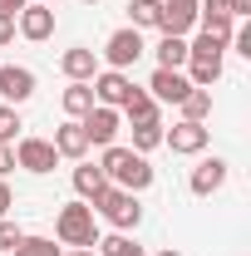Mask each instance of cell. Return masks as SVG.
Wrapping results in <instances>:
<instances>
[{"instance_id":"cell-18","label":"cell","mask_w":251,"mask_h":256,"mask_svg":"<svg viewBox=\"0 0 251 256\" xmlns=\"http://www.w3.org/2000/svg\"><path fill=\"white\" fill-rule=\"evenodd\" d=\"M60 104H64L69 118H84V114L94 108V89H89V84H69V89L60 94Z\"/></svg>"},{"instance_id":"cell-19","label":"cell","mask_w":251,"mask_h":256,"mask_svg":"<svg viewBox=\"0 0 251 256\" xmlns=\"http://www.w3.org/2000/svg\"><path fill=\"white\" fill-rule=\"evenodd\" d=\"M124 114L133 118V124H153V118H158V98L143 94V89H133V94L124 98Z\"/></svg>"},{"instance_id":"cell-23","label":"cell","mask_w":251,"mask_h":256,"mask_svg":"<svg viewBox=\"0 0 251 256\" xmlns=\"http://www.w3.org/2000/svg\"><path fill=\"white\" fill-rule=\"evenodd\" d=\"M98 246H104L98 256H143V246H138L128 232H114V236H108V242H98Z\"/></svg>"},{"instance_id":"cell-20","label":"cell","mask_w":251,"mask_h":256,"mask_svg":"<svg viewBox=\"0 0 251 256\" xmlns=\"http://www.w3.org/2000/svg\"><path fill=\"white\" fill-rule=\"evenodd\" d=\"M178 108H182V118H188V124H202V118L212 114V89H192Z\"/></svg>"},{"instance_id":"cell-21","label":"cell","mask_w":251,"mask_h":256,"mask_svg":"<svg viewBox=\"0 0 251 256\" xmlns=\"http://www.w3.org/2000/svg\"><path fill=\"white\" fill-rule=\"evenodd\" d=\"M128 15H133V30H153L158 15H162V0H133Z\"/></svg>"},{"instance_id":"cell-7","label":"cell","mask_w":251,"mask_h":256,"mask_svg":"<svg viewBox=\"0 0 251 256\" xmlns=\"http://www.w3.org/2000/svg\"><path fill=\"white\" fill-rule=\"evenodd\" d=\"M94 104H108V108H124V98L133 94V79H128L124 69H104V74H94Z\"/></svg>"},{"instance_id":"cell-35","label":"cell","mask_w":251,"mask_h":256,"mask_svg":"<svg viewBox=\"0 0 251 256\" xmlns=\"http://www.w3.org/2000/svg\"><path fill=\"white\" fill-rule=\"evenodd\" d=\"M84 5H98V0H84Z\"/></svg>"},{"instance_id":"cell-3","label":"cell","mask_w":251,"mask_h":256,"mask_svg":"<svg viewBox=\"0 0 251 256\" xmlns=\"http://www.w3.org/2000/svg\"><path fill=\"white\" fill-rule=\"evenodd\" d=\"M89 207H98V212H104L108 222L118 226V232L138 226V217H143V207H138V192H124V188H114V182H108V188L98 192V197L89 202Z\"/></svg>"},{"instance_id":"cell-28","label":"cell","mask_w":251,"mask_h":256,"mask_svg":"<svg viewBox=\"0 0 251 256\" xmlns=\"http://www.w3.org/2000/svg\"><path fill=\"white\" fill-rule=\"evenodd\" d=\"M10 207H15V192L5 188V178H0V217H10Z\"/></svg>"},{"instance_id":"cell-11","label":"cell","mask_w":251,"mask_h":256,"mask_svg":"<svg viewBox=\"0 0 251 256\" xmlns=\"http://www.w3.org/2000/svg\"><path fill=\"white\" fill-rule=\"evenodd\" d=\"M207 138H212V133H207L202 124H188V118H182V124H172L168 133H162V143H168L172 153H188V158L207 148Z\"/></svg>"},{"instance_id":"cell-10","label":"cell","mask_w":251,"mask_h":256,"mask_svg":"<svg viewBox=\"0 0 251 256\" xmlns=\"http://www.w3.org/2000/svg\"><path fill=\"white\" fill-rule=\"evenodd\" d=\"M192 25H197V0H162V15H158L162 34H188Z\"/></svg>"},{"instance_id":"cell-25","label":"cell","mask_w":251,"mask_h":256,"mask_svg":"<svg viewBox=\"0 0 251 256\" xmlns=\"http://www.w3.org/2000/svg\"><path fill=\"white\" fill-rule=\"evenodd\" d=\"M20 236H25V232H20V222L0 217V252H15V246H20Z\"/></svg>"},{"instance_id":"cell-32","label":"cell","mask_w":251,"mask_h":256,"mask_svg":"<svg viewBox=\"0 0 251 256\" xmlns=\"http://www.w3.org/2000/svg\"><path fill=\"white\" fill-rule=\"evenodd\" d=\"M25 5H30V0H0V15H10V20H15Z\"/></svg>"},{"instance_id":"cell-5","label":"cell","mask_w":251,"mask_h":256,"mask_svg":"<svg viewBox=\"0 0 251 256\" xmlns=\"http://www.w3.org/2000/svg\"><path fill=\"white\" fill-rule=\"evenodd\" d=\"M79 128H84V138H89V148H108L114 138H118V108H108V104H94L84 118H79Z\"/></svg>"},{"instance_id":"cell-12","label":"cell","mask_w":251,"mask_h":256,"mask_svg":"<svg viewBox=\"0 0 251 256\" xmlns=\"http://www.w3.org/2000/svg\"><path fill=\"white\" fill-rule=\"evenodd\" d=\"M153 98L158 104H182V98L192 94V84H188V74H178V69H153Z\"/></svg>"},{"instance_id":"cell-34","label":"cell","mask_w":251,"mask_h":256,"mask_svg":"<svg viewBox=\"0 0 251 256\" xmlns=\"http://www.w3.org/2000/svg\"><path fill=\"white\" fill-rule=\"evenodd\" d=\"M158 256H182V252H158Z\"/></svg>"},{"instance_id":"cell-6","label":"cell","mask_w":251,"mask_h":256,"mask_svg":"<svg viewBox=\"0 0 251 256\" xmlns=\"http://www.w3.org/2000/svg\"><path fill=\"white\" fill-rule=\"evenodd\" d=\"M54 162H60V153L50 138H20L15 143V168H25V172H54Z\"/></svg>"},{"instance_id":"cell-14","label":"cell","mask_w":251,"mask_h":256,"mask_svg":"<svg viewBox=\"0 0 251 256\" xmlns=\"http://www.w3.org/2000/svg\"><path fill=\"white\" fill-rule=\"evenodd\" d=\"M60 69L74 79V84H89V79L98 74V54H94V50H84V44H79V50H64Z\"/></svg>"},{"instance_id":"cell-30","label":"cell","mask_w":251,"mask_h":256,"mask_svg":"<svg viewBox=\"0 0 251 256\" xmlns=\"http://www.w3.org/2000/svg\"><path fill=\"white\" fill-rule=\"evenodd\" d=\"M10 40H15V20H10V15H0V50H5Z\"/></svg>"},{"instance_id":"cell-16","label":"cell","mask_w":251,"mask_h":256,"mask_svg":"<svg viewBox=\"0 0 251 256\" xmlns=\"http://www.w3.org/2000/svg\"><path fill=\"white\" fill-rule=\"evenodd\" d=\"M104 188H108V178H104V168H89V162H84V168H74V192H79L84 202H94V197H98Z\"/></svg>"},{"instance_id":"cell-33","label":"cell","mask_w":251,"mask_h":256,"mask_svg":"<svg viewBox=\"0 0 251 256\" xmlns=\"http://www.w3.org/2000/svg\"><path fill=\"white\" fill-rule=\"evenodd\" d=\"M74 256H98V252H89V246H74Z\"/></svg>"},{"instance_id":"cell-9","label":"cell","mask_w":251,"mask_h":256,"mask_svg":"<svg viewBox=\"0 0 251 256\" xmlns=\"http://www.w3.org/2000/svg\"><path fill=\"white\" fill-rule=\"evenodd\" d=\"M34 94V69L25 64H0V98L5 104H25Z\"/></svg>"},{"instance_id":"cell-15","label":"cell","mask_w":251,"mask_h":256,"mask_svg":"<svg viewBox=\"0 0 251 256\" xmlns=\"http://www.w3.org/2000/svg\"><path fill=\"white\" fill-rule=\"evenodd\" d=\"M50 143H54V153H60V158H74V162L89 153V138H84L79 118H74V124H64V128H54V138H50Z\"/></svg>"},{"instance_id":"cell-17","label":"cell","mask_w":251,"mask_h":256,"mask_svg":"<svg viewBox=\"0 0 251 256\" xmlns=\"http://www.w3.org/2000/svg\"><path fill=\"white\" fill-rule=\"evenodd\" d=\"M188 64V40L182 34H162L158 44V69H182Z\"/></svg>"},{"instance_id":"cell-36","label":"cell","mask_w":251,"mask_h":256,"mask_svg":"<svg viewBox=\"0 0 251 256\" xmlns=\"http://www.w3.org/2000/svg\"><path fill=\"white\" fill-rule=\"evenodd\" d=\"M44 5H54V0H44Z\"/></svg>"},{"instance_id":"cell-8","label":"cell","mask_w":251,"mask_h":256,"mask_svg":"<svg viewBox=\"0 0 251 256\" xmlns=\"http://www.w3.org/2000/svg\"><path fill=\"white\" fill-rule=\"evenodd\" d=\"M15 30L25 34V40H34V44L50 40V34H54V5H44V0H40V5H25V10L15 15Z\"/></svg>"},{"instance_id":"cell-2","label":"cell","mask_w":251,"mask_h":256,"mask_svg":"<svg viewBox=\"0 0 251 256\" xmlns=\"http://www.w3.org/2000/svg\"><path fill=\"white\" fill-rule=\"evenodd\" d=\"M54 232H60L64 246H98V226H94V207H89V202H69V207H60Z\"/></svg>"},{"instance_id":"cell-22","label":"cell","mask_w":251,"mask_h":256,"mask_svg":"<svg viewBox=\"0 0 251 256\" xmlns=\"http://www.w3.org/2000/svg\"><path fill=\"white\" fill-rule=\"evenodd\" d=\"M162 143V124H133V153H148V148H158Z\"/></svg>"},{"instance_id":"cell-26","label":"cell","mask_w":251,"mask_h":256,"mask_svg":"<svg viewBox=\"0 0 251 256\" xmlns=\"http://www.w3.org/2000/svg\"><path fill=\"white\" fill-rule=\"evenodd\" d=\"M15 128H20V114L5 104V108H0V143H10V138H15Z\"/></svg>"},{"instance_id":"cell-24","label":"cell","mask_w":251,"mask_h":256,"mask_svg":"<svg viewBox=\"0 0 251 256\" xmlns=\"http://www.w3.org/2000/svg\"><path fill=\"white\" fill-rule=\"evenodd\" d=\"M10 256H60V246H54V236H20V246Z\"/></svg>"},{"instance_id":"cell-4","label":"cell","mask_w":251,"mask_h":256,"mask_svg":"<svg viewBox=\"0 0 251 256\" xmlns=\"http://www.w3.org/2000/svg\"><path fill=\"white\" fill-rule=\"evenodd\" d=\"M143 50H148V44H143V34L128 25V30H114V34H108V44H104V60H108V69H128V64L143 60Z\"/></svg>"},{"instance_id":"cell-31","label":"cell","mask_w":251,"mask_h":256,"mask_svg":"<svg viewBox=\"0 0 251 256\" xmlns=\"http://www.w3.org/2000/svg\"><path fill=\"white\" fill-rule=\"evenodd\" d=\"M10 168H15V148H10V143H0V178H5Z\"/></svg>"},{"instance_id":"cell-29","label":"cell","mask_w":251,"mask_h":256,"mask_svg":"<svg viewBox=\"0 0 251 256\" xmlns=\"http://www.w3.org/2000/svg\"><path fill=\"white\" fill-rule=\"evenodd\" d=\"M226 10H232V20H246V15H251V0H226Z\"/></svg>"},{"instance_id":"cell-27","label":"cell","mask_w":251,"mask_h":256,"mask_svg":"<svg viewBox=\"0 0 251 256\" xmlns=\"http://www.w3.org/2000/svg\"><path fill=\"white\" fill-rule=\"evenodd\" d=\"M226 44H232V50H236L242 60H251V25H236V34H232Z\"/></svg>"},{"instance_id":"cell-13","label":"cell","mask_w":251,"mask_h":256,"mask_svg":"<svg viewBox=\"0 0 251 256\" xmlns=\"http://www.w3.org/2000/svg\"><path fill=\"white\" fill-rule=\"evenodd\" d=\"M222 182H226V162H222V158H202L197 168H192V182H188V188L197 192V197H212Z\"/></svg>"},{"instance_id":"cell-1","label":"cell","mask_w":251,"mask_h":256,"mask_svg":"<svg viewBox=\"0 0 251 256\" xmlns=\"http://www.w3.org/2000/svg\"><path fill=\"white\" fill-rule=\"evenodd\" d=\"M98 168H104V178H108L114 188H124V192H143V188H153V168H148V158H143V153H133V148L108 143Z\"/></svg>"}]
</instances>
